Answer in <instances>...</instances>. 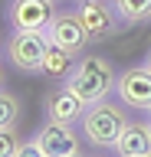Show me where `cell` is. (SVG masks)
Returning a JSON list of instances; mask_svg holds the SVG:
<instances>
[{"label":"cell","instance_id":"cell-1","mask_svg":"<svg viewBox=\"0 0 151 157\" xmlns=\"http://www.w3.org/2000/svg\"><path fill=\"white\" fill-rule=\"evenodd\" d=\"M115 78L118 75L112 69V59L92 52V56H82L76 62V69L66 78V88L76 92L85 105H95L102 98H109V92H115Z\"/></svg>","mask_w":151,"mask_h":157},{"label":"cell","instance_id":"cell-2","mask_svg":"<svg viewBox=\"0 0 151 157\" xmlns=\"http://www.w3.org/2000/svg\"><path fill=\"white\" fill-rule=\"evenodd\" d=\"M79 124H82V134H85L89 144H95V147H115L121 128L128 124V118H125V111H121L115 101L102 98V101H95V105L85 108V115H82Z\"/></svg>","mask_w":151,"mask_h":157},{"label":"cell","instance_id":"cell-3","mask_svg":"<svg viewBox=\"0 0 151 157\" xmlns=\"http://www.w3.org/2000/svg\"><path fill=\"white\" fill-rule=\"evenodd\" d=\"M53 20H56L53 0H10L7 7V23L13 33H46Z\"/></svg>","mask_w":151,"mask_h":157},{"label":"cell","instance_id":"cell-4","mask_svg":"<svg viewBox=\"0 0 151 157\" xmlns=\"http://www.w3.org/2000/svg\"><path fill=\"white\" fill-rule=\"evenodd\" d=\"M76 13H79L82 26L89 29L92 43H102V39H112L121 26V17L115 13L112 0H76Z\"/></svg>","mask_w":151,"mask_h":157},{"label":"cell","instance_id":"cell-5","mask_svg":"<svg viewBox=\"0 0 151 157\" xmlns=\"http://www.w3.org/2000/svg\"><path fill=\"white\" fill-rule=\"evenodd\" d=\"M46 46H50L46 33H13L7 39V59L20 72H40L46 59Z\"/></svg>","mask_w":151,"mask_h":157},{"label":"cell","instance_id":"cell-6","mask_svg":"<svg viewBox=\"0 0 151 157\" xmlns=\"http://www.w3.org/2000/svg\"><path fill=\"white\" fill-rule=\"evenodd\" d=\"M115 95H118V101L125 108L148 111L151 108V72L145 66L118 72V78H115Z\"/></svg>","mask_w":151,"mask_h":157},{"label":"cell","instance_id":"cell-7","mask_svg":"<svg viewBox=\"0 0 151 157\" xmlns=\"http://www.w3.org/2000/svg\"><path fill=\"white\" fill-rule=\"evenodd\" d=\"M46 36H50V43H56V46L69 49L72 56H79L82 49L92 43L89 29L82 26L79 13L72 10V13H56V20L50 23V29H46Z\"/></svg>","mask_w":151,"mask_h":157},{"label":"cell","instance_id":"cell-8","mask_svg":"<svg viewBox=\"0 0 151 157\" xmlns=\"http://www.w3.org/2000/svg\"><path fill=\"white\" fill-rule=\"evenodd\" d=\"M36 144L43 147L46 157H72V154H79L76 128L62 124V121H46V124L36 131Z\"/></svg>","mask_w":151,"mask_h":157},{"label":"cell","instance_id":"cell-9","mask_svg":"<svg viewBox=\"0 0 151 157\" xmlns=\"http://www.w3.org/2000/svg\"><path fill=\"white\" fill-rule=\"evenodd\" d=\"M85 101H82L76 92H69V88L62 85L59 92H53L50 101H46V115H50V121H62V124H79L82 115H85Z\"/></svg>","mask_w":151,"mask_h":157},{"label":"cell","instance_id":"cell-10","mask_svg":"<svg viewBox=\"0 0 151 157\" xmlns=\"http://www.w3.org/2000/svg\"><path fill=\"white\" fill-rule=\"evenodd\" d=\"M115 151H118V157H145V154H151V124L128 121V124L121 128L118 141H115Z\"/></svg>","mask_w":151,"mask_h":157},{"label":"cell","instance_id":"cell-11","mask_svg":"<svg viewBox=\"0 0 151 157\" xmlns=\"http://www.w3.org/2000/svg\"><path fill=\"white\" fill-rule=\"evenodd\" d=\"M72 69H76V56H72L69 49L50 43V46H46V59H43V69H40V72H43L46 78H53V82H66Z\"/></svg>","mask_w":151,"mask_h":157},{"label":"cell","instance_id":"cell-12","mask_svg":"<svg viewBox=\"0 0 151 157\" xmlns=\"http://www.w3.org/2000/svg\"><path fill=\"white\" fill-rule=\"evenodd\" d=\"M112 7L121 17V23H131V26L151 23V0H112Z\"/></svg>","mask_w":151,"mask_h":157},{"label":"cell","instance_id":"cell-13","mask_svg":"<svg viewBox=\"0 0 151 157\" xmlns=\"http://www.w3.org/2000/svg\"><path fill=\"white\" fill-rule=\"evenodd\" d=\"M17 118H20V98L0 88V128H17Z\"/></svg>","mask_w":151,"mask_h":157},{"label":"cell","instance_id":"cell-14","mask_svg":"<svg viewBox=\"0 0 151 157\" xmlns=\"http://www.w3.org/2000/svg\"><path fill=\"white\" fill-rule=\"evenodd\" d=\"M20 147V137L13 128H0V157H13Z\"/></svg>","mask_w":151,"mask_h":157},{"label":"cell","instance_id":"cell-15","mask_svg":"<svg viewBox=\"0 0 151 157\" xmlns=\"http://www.w3.org/2000/svg\"><path fill=\"white\" fill-rule=\"evenodd\" d=\"M13 157H46V154H43V147L36 144V137H33V141H20V147H17Z\"/></svg>","mask_w":151,"mask_h":157},{"label":"cell","instance_id":"cell-16","mask_svg":"<svg viewBox=\"0 0 151 157\" xmlns=\"http://www.w3.org/2000/svg\"><path fill=\"white\" fill-rule=\"evenodd\" d=\"M145 69H148V72H151V52H148V59H145Z\"/></svg>","mask_w":151,"mask_h":157},{"label":"cell","instance_id":"cell-17","mask_svg":"<svg viewBox=\"0 0 151 157\" xmlns=\"http://www.w3.org/2000/svg\"><path fill=\"white\" fill-rule=\"evenodd\" d=\"M0 85H3V69H0Z\"/></svg>","mask_w":151,"mask_h":157},{"label":"cell","instance_id":"cell-18","mask_svg":"<svg viewBox=\"0 0 151 157\" xmlns=\"http://www.w3.org/2000/svg\"><path fill=\"white\" fill-rule=\"evenodd\" d=\"M148 124H151V108H148Z\"/></svg>","mask_w":151,"mask_h":157},{"label":"cell","instance_id":"cell-19","mask_svg":"<svg viewBox=\"0 0 151 157\" xmlns=\"http://www.w3.org/2000/svg\"><path fill=\"white\" fill-rule=\"evenodd\" d=\"M53 3H62V0H53Z\"/></svg>","mask_w":151,"mask_h":157},{"label":"cell","instance_id":"cell-20","mask_svg":"<svg viewBox=\"0 0 151 157\" xmlns=\"http://www.w3.org/2000/svg\"><path fill=\"white\" fill-rule=\"evenodd\" d=\"M72 157H82V154H72Z\"/></svg>","mask_w":151,"mask_h":157},{"label":"cell","instance_id":"cell-21","mask_svg":"<svg viewBox=\"0 0 151 157\" xmlns=\"http://www.w3.org/2000/svg\"><path fill=\"white\" fill-rule=\"evenodd\" d=\"M145 157H151V154H145Z\"/></svg>","mask_w":151,"mask_h":157}]
</instances>
